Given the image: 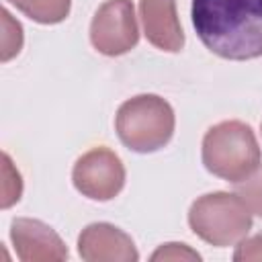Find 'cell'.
Returning <instances> with one entry per match:
<instances>
[{
  "mask_svg": "<svg viewBox=\"0 0 262 262\" xmlns=\"http://www.w3.org/2000/svg\"><path fill=\"white\" fill-rule=\"evenodd\" d=\"M80 256L84 260H137L133 242L113 225L96 223L82 231L78 242Z\"/></svg>",
  "mask_w": 262,
  "mask_h": 262,
  "instance_id": "8",
  "label": "cell"
},
{
  "mask_svg": "<svg viewBox=\"0 0 262 262\" xmlns=\"http://www.w3.org/2000/svg\"><path fill=\"white\" fill-rule=\"evenodd\" d=\"M174 129V115L168 102L158 96H137L127 100L117 115V131L125 145L135 151L162 147Z\"/></svg>",
  "mask_w": 262,
  "mask_h": 262,
  "instance_id": "3",
  "label": "cell"
},
{
  "mask_svg": "<svg viewBox=\"0 0 262 262\" xmlns=\"http://www.w3.org/2000/svg\"><path fill=\"white\" fill-rule=\"evenodd\" d=\"M233 258L237 262H246V260H262V235H256L252 239H246L237 246Z\"/></svg>",
  "mask_w": 262,
  "mask_h": 262,
  "instance_id": "14",
  "label": "cell"
},
{
  "mask_svg": "<svg viewBox=\"0 0 262 262\" xmlns=\"http://www.w3.org/2000/svg\"><path fill=\"white\" fill-rule=\"evenodd\" d=\"M239 196L250 207V211L262 217V170L254 178H246V184L239 186Z\"/></svg>",
  "mask_w": 262,
  "mask_h": 262,
  "instance_id": "12",
  "label": "cell"
},
{
  "mask_svg": "<svg viewBox=\"0 0 262 262\" xmlns=\"http://www.w3.org/2000/svg\"><path fill=\"white\" fill-rule=\"evenodd\" d=\"M12 242L23 262H45V260H63L68 250L57 233L41 221L16 219L12 223Z\"/></svg>",
  "mask_w": 262,
  "mask_h": 262,
  "instance_id": "7",
  "label": "cell"
},
{
  "mask_svg": "<svg viewBox=\"0 0 262 262\" xmlns=\"http://www.w3.org/2000/svg\"><path fill=\"white\" fill-rule=\"evenodd\" d=\"M125 180L123 166L119 158L104 149H92L86 156H82L74 168V184L76 188L96 201H106L113 199Z\"/></svg>",
  "mask_w": 262,
  "mask_h": 262,
  "instance_id": "6",
  "label": "cell"
},
{
  "mask_svg": "<svg viewBox=\"0 0 262 262\" xmlns=\"http://www.w3.org/2000/svg\"><path fill=\"white\" fill-rule=\"evenodd\" d=\"M92 43L106 55L129 51L137 43V25L133 4L129 0H108L102 4L92 20Z\"/></svg>",
  "mask_w": 262,
  "mask_h": 262,
  "instance_id": "5",
  "label": "cell"
},
{
  "mask_svg": "<svg viewBox=\"0 0 262 262\" xmlns=\"http://www.w3.org/2000/svg\"><path fill=\"white\" fill-rule=\"evenodd\" d=\"M188 221L196 235L219 248L244 237L252 225L250 207L242 196L227 192H215L199 199L190 209Z\"/></svg>",
  "mask_w": 262,
  "mask_h": 262,
  "instance_id": "4",
  "label": "cell"
},
{
  "mask_svg": "<svg viewBox=\"0 0 262 262\" xmlns=\"http://www.w3.org/2000/svg\"><path fill=\"white\" fill-rule=\"evenodd\" d=\"M203 162L209 172L225 180L250 178L260 166V149L252 129L239 121L213 127L203 141Z\"/></svg>",
  "mask_w": 262,
  "mask_h": 262,
  "instance_id": "2",
  "label": "cell"
},
{
  "mask_svg": "<svg viewBox=\"0 0 262 262\" xmlns=\"http://www.w3.org/2000/svg\"><path fill=\"white\" fill-rule=\"evenodd\" d=\"M192 25L205 47L225 59L262 55V0H192Z\"/></svg>",
  "mask_w": 262,
  "mask_h": 262,
  "instance_id": "1",
  "label": "cell"
},
{
  "mask_svg": "<svg viewBox=\"0 0 262 262\" xmlns=\"http://www.w3.org/2000/svg\"><path fill=\"white\" fill-rule=\"evenodd\" d=\"M178 258L180 260H199L201 256L196 252L188 250L184 244H168L151 256V260H178Z\"/></svg>",
  "mask_w": 262,
  "mask_h": 262,
  "instance_id": "13",
  "label": "cell"
},
{
  "mask_svg": "<svg viewBox=\"0 0 262 262\" xmlns=\"http://www.w3.org/2000/svg\"><path fill=\"white\" fill-rule=\"evenodd\" d=\"M141 16L147 39L166 51L182 47V31L176 18L174 0H141Z\"/></svg>",
  "mask_w": 262,
  "mask_h": 262,
  "instance_id": "9",
  "label": "cell"
},
{
  "mask_svg": "<svg viewBox=\"0 0 262 262\" xmlns=\"http://www.w3.org/2000/svg\"><path fill=\"white\" fill-rule=\"evenodd\" d=\"M39 23H59L70 10V0H8Z\"/></svg>",
  "mask_w": 262,
  "mask_h": 262,
  "instance_id": "10",
  "label": "cell"
},
{
  "mask_svg": "<svg viewBox=\"0 0 262 262\" xmlns=\"http://www.w3.org/2000/svg\"><path fill=\"white\" fill-rule=\"evenodd\" d=\"M2 18H4V47H2V59H10L14 53H18L20 43H23V35H20V25L12 23L10 14L6 10H2Z\"/></svg>",
  "mask_w": 262,
  "mask_h": 262,
  "instance_id": "11",
  "label": "cell"
},
{
  "mask_svg": "<svg viewBox=\"0 0 262 262\" xmlns=\"http://www.w3.org/2000/svg\"><path fill=\"white\" fill-rule=\"evenodd\" d=\"M20 196V176L18 172L10 178L8 176V166L4 162V196H2V207H10L14 201Z\"/></svg>",
  "mask_w": 262,
  "mask_h": 262,
  "instance_id": "15",
  "label": "cell"
}]
</instances>
